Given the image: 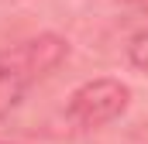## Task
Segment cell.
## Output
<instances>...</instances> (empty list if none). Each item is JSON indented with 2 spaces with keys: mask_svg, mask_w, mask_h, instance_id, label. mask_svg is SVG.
I'll use <instances>...</instances> for the list:
<instances>
[{
  "mask_svg": "<svg viewBox=\"0 0 148 144\" xmlns=\"http://www.w3.org/2000/svg\"><path fill=\"white\" fill-rule=\"evenodd\" d=\"M66 58H69V41L52 31L3 45L0 48V117H7Z\"/></svg>",
  "mask_w": 148,
  "mask_h": 144,
  "instance_id": "6da1fadb",
  "label": "cell"
},
{
  "mask_svg": "<svg viewBox=\"0 0 148 144\" xmlns=\"http://www.w3.org/2000/svg\"><path fill=\"white\" fill-rule=\"evenodd\" d=\"M127 103H131V89L121 79L100 75V79H90L79 89H73V96L66 103V124L79 134L100 130V127L114 124L117 117H124Z\"/></svg>",
  "mask_w": 148,
  "mask_h": 144,
  "instance_id": "7a4b0ae2",
  "label": "cell"
},
{
  "mask_svg": "<svg viewBox=\"0 0 148 144\" xmlns=\"http://www.w3.org/2000/svg\"><path fill=\"white\" fill-rule=\"evenodd\" d=\"M127 58H131L134 69H141L148 75V21L138 28V35L131 38V45H127Z\"/></svg>",
  "mask_w": 148,
  "mask_h": 144,
  "instance_id": "3957f363",
  "label": "cell"
},
{
  "mask_svg": "<svg viewBox=\"0 0 148 144\" xmlns=\"http://www.w3.org/2000/svg\"><path fill=\"white\" fill-rule=\"evenodd\" d=\"M134 3H138V7H145V10H148V0H134Z\"/></svg>",
  "mask_w": 148,
  "mask_h": 144,
  "instance_id": "277c9868",
  "label": "cell"
}]
</instances>
